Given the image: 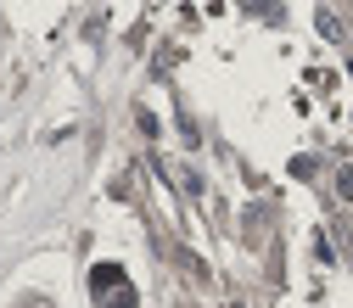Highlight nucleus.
Returning a JSON list of instances; mask_svg holds the SVG:
<instances>
[{"label": "nucleus", "mask_w": 353, "mask_h": 308, "mask_svg": "<svg viewBox=\"0 0 353 308\" xmlns=\"http://www.w3.org/2000/svg\"><path fill=\"white\" fill-rule=\"evenodd\" d=\"M96 302H107V308H129L135 297H129V280L118 275V269H96Z\"/></svg>", "instance_id": "obj_1"}]
</instances>
